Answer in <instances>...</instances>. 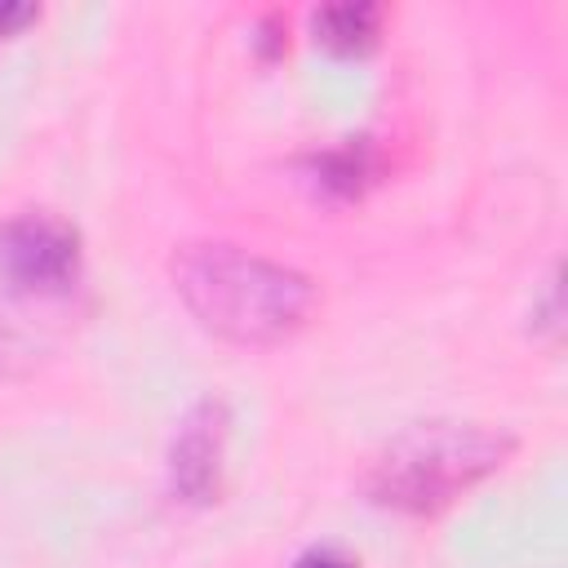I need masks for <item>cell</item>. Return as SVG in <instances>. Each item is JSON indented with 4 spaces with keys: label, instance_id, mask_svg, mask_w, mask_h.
Returning <instances> with one entry per match:
<instances>
[{
    "label": "cell",
    "instance_id": "cell-1",
    "mask_svg": "<svg viewBox=\"0 0 568 568\" xmlns=\"http://www.w3.org/2000/svg\"><path fill=\"white\" fill-rule=\"evenodd\" d=\"M169 275L200 328L235 346H275L293 337L315 311L311 275L222 240L182 244L169 262Z\"/></svg>",
    "mask_w": 568,
    "mask_h": 568
},
{
    "label": "cell",
    "instance_id": "cell-2",
    "mask_svg": "<svg viewBox=\"0 0 568 568\" xmlns=\"http://www.w3.org/2000/svg\"><path fill=\"white\" fill-rule=\"evenodd\" d=\"M515 439L506 430L479 422H426L399 435L368 475V493L377 506L404 515H439L488 475L506 466Z\"/></svg>",
    "mask_w": 568,
    "mask_h": 568
},
{
    "label": "cell",
    "instance_id": "cell-3",
    "mask_svg": "<svg viewBox=\"0 0 568 568\" xmlns=\"http://www.w3.org/2000/svg\"><path fill=\"white\" fill-rule=\"evenodd\" d=\"M84 271L80 231L53 213L0 222V280L22 297H67Z\"/></svg>",
    "mask_w": 568,
    "mask_h": 568
},
{
    "label": "cell",
    "instance_id": "cell-4",
    "mask_svg": "<svg viewBox=\"0 0 568 568\" xmlns=\"http://www.w3.org/2000/svg\"><path fill=\"white\" fill-rule=\"evenodd\" d=\"M226 430H231V417H226V404H217V399H200L182 417V426L169 444V488H173V497H182L191 506H209L217 497Z\"/></svg>",
    "mask_w": 568,
    "mask_h": 568
},
{
    "label": "cell",
    "instance_id": "cell-5",
    "mask_svg": "<svg viewBox=\"0 0 568 568\" xmlns=\"http://www.w3.org/2000/svg\"><path fill=\"white\" fill-rule=\"evenodd\" d=\"M311 178L333 200H355L377 182V151L368 138H351L333 151H320L311 160Z\"/></svg>",
    "mask_w": 568,
    "mask_h": 568
},
{
    "label": "cell",
    "instance_id": "cell-6",
    "mask_svg": "<svg viewBox=\"0 0 568 568\" xmlns=\"http://www.w3.org/2000/svg\"><path fill=\"white\" fill-rule=\"evenodd\" d=\"M315 27V40L342 58H355V53H368L382 36V9L377 4H328L311 18Z\"/></svg>",
    "mask_w": 568,
    "mask_h": 568
},
{
    "label": "cell",
    "instance_id": "cell-7",
    "mask_svg": "<svg viewBox=\"0 0 568 568\" xmlns=\"http://www.w3.org/2000/svg\"><path fill=\"white\" fill-rule=\"evenodd\" d=\"M288 568H359V559H351V555L337 550V546H311V550H302Z\"/></svg>",
    "mask_w": 568,
    "mask_h": 568
},
{
    "label": "cell",
    "instance_id": "cell-8",
    "mask_svg": "<svg viewBox=\"0 0 568 568\" xmlns=\"http://www.w3.org/2000/svg\"><path fill=\"white\" fill-rule=\"evenodd\" d=\"M27 22H36V9L31 4H0V36H13Z\"/></svg>",
    "mask_w": 568,
    "mask_h": 568
}]
</instances>
